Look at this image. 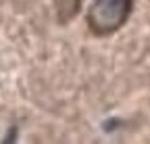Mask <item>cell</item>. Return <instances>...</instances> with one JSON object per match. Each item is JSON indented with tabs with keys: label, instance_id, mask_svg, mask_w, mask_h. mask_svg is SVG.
Masks as SVG:
<instances>
[{
	"label": "cell",
	"instance_id": "1",
	"mask_svg": "<svg viewBox=\"0 0 150 144\" xmlns=\"http://www.w3.org/2000/svg\"><path fill=\"white\" fill-rule=\"evenodd\" d=\"M134 0H94L88 11V25L94 33H115L129 19Z\"/></svg>",
	"mask_w": 150,
	"mask_h": 144
}]
</instances>
